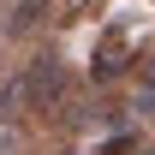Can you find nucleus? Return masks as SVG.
Returning <instances> with one entry per match:
<instances>
[{
	"label": "nucleus",
	"mask_w": 155,
	"mask_h": 155,
	"mask_svg": "<svg viewBox=\"0 0 155 155\" xmlns=\"http://www.w3.org/2000/svg\"><path fill=\"white\" fill-rule=\"evenodd\" d=\"M18 72H24V84H30V114H36V119L66 107V96H72V72H66V60H60L54 48L30 54Z\"/></svg>",
	"instance_id": "1"
},
{
	"label": "nucleus",
	"mask_w": 155,
	"mask_h": 155,
	"mask_svg": "<svg viewBox=\"0 0 155 155\" xmlns=\"http://www.w3.org/2000/svg\"><path fill=\"white\" fill-rule=\"evenodd\" d=\"M137 66V30L131 24H107L96 36V48H90V84H119V78Z\"/></svg>",
	"instance_id": "2"
},
{
	"label": "nucleus",
	"mask_w": 155,
	"mask_h": 155,
	"mask_svg": "<svg viewBox=\"0 0 155 155\" xmlns=\"http://www.w3.org/2000/svg\"><path fill=\"white\" fill-rule=\"evenodd\" d=\"M48 18H54V0H6V12H0V24H6L12 42H30Z\"/></svg>",
	"instance_id": "3"
},
{
	"label": "nucleus",
	"mask_w": 155,
	"mask_h": 155,
	"mask_svg": "<svg viewBox=\"0 0 155 155\" xmlns=\"http://www.w3.org/2000/svg\"><path fill=\"white\" fill-rule=\"evenodd\" d=\"M6 48H12V36H6V24H0V72H6Z\"/></svg>",
	"instance_id": "4"
},
{
	"label": "nucleus",
	"mask_w": 155,
	"mask_h": 155,
	"mask_svg": "<svg viewBox=\"0 0 155 155\" xmlns=\"http://www.w3.org/2000/svg\"><path fill=\"white\" fill-rule=\"evenodd\" d=\"M137 155H155V143H149V149H137Z\"/></svg>",
	"instance_id": "5"
}]
</instances>
